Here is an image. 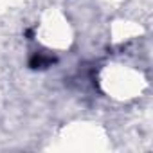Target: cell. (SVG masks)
<instances>
[{
    "instance_id": "1",
    "label": "cell",
    "mask_w": 153,
    "mask_h": 153,
    "mask_svg": "<svg viewBox=\"0 0 153 153\" xmlns=\"http://www.w3.org/2000/svg\"><path fill=\"white\" fill-rule=\"evenodd\" d=\"M51 63H52V59L51 58H43V56H34L31 59V67L33 68H42V67H47Z\"/></svg>"
}]
</instances>
